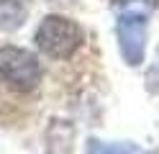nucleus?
<instances>
[{"label": "nucleus", "instance_id": "1", "mask_svg": "<svg viewBox=\"0 0 159 154\" xmlns=\"http://www.w3.org/2000/svg\"><path fill=\"white\" fill-rule=\"evenodd\" d=\"M82 28L64 16H46L36 28V46L52 59H67L82 44Z\"/></svg>", "mask_w": 159, "mask_h": 154}, {"label": "nucleus", "instance_id": "2", "mask_svg": "<svg viewBox=\"0 0 159 154\" xmlns=\"http://www.w3.org/2000/svg\"><path fill=\"white\" fill-rule=\"evenodd\" d=\"M0 80L13 90L28 92L41 82V64L28 49L0 46Z\"/></svg>", "mask_w": 159, "mask_h": 154}, {"label": "nucleus", "instance_id": "3", "mask_svg": "<svg viewBox=\"0 0 159 154\" xmlns=\"http://www.w3.org/2000/svg\"><path fill=\"white\" fill-rule=\"evenodd\" d=\"M118 46L128 64H141L146 49V13H121L116 23Z\"/></svg>", "mask_w": 159, "mask_h": 154}, {"label": "nucleus", "instance_id": "4", "mask_svg": "<svg viewBox=\"0 0 159 154\" xmlns=\"http://www.w3.org/2000/svg\"><path fill=\"white\" fill-rule=\"evenodd\" d=\"M26 18V8L21 0H0V28L3 31H13L23 23Z\"/></svg>", "mask_w": 159, "mask_h": 154}, {"label": "nucleus", "instance_id": "5", "mask_svg": "<svg viewBox=\"0 0 159 154\" xmlns=\"http://www.w3.org/2000/svg\"><path fill=\"white\" fill-rule=\"evenodd\" d=\"M87 154H139V149L134 144H105L90 139L87 141Z\"/></svg>", "mask_w": 159, "mask_h": 154}, {"label": "nucleus", "instance_id": "6", "mask_svg": "<svg viewBox=\"0 0 159 154\" xmlns=\"http://www.w3.org/2000/svg\"><path fill=\"white\" fill-rule=\"evenodd\" d=\"M159 0H113V5L121 13H149L152 8H157Z\"/></svg>", "mask_w": 159, "mask_h": 154}]
</instances>
